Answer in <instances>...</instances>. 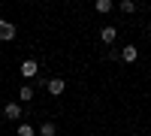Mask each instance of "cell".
<instances>
[{
	"label": "cell",
	"mask_w": 151,
	"mask_h": 136,
	"mask_svg": "<svg viewBox=\"0 0 151 136\" xmlns=\"http://www.w3.org/2000/svg\"><path fill=\"white\" fill-rule=\"evenodd\" d=\"M121 12H136V3L133 0H121Z\"/></svg>",
	"instance_id": "8fae6325"
},
{
	"label": "cell",
	"mask_w": 151,
	"mask_h": 136,
	"mask_svg": "<svg viewBox=\"0 0 151 136\" xmlns=\"http://www.w3.org/2000/svg\"><path fill=\"white\" fill-rule=\"evenodd\" d=\"M9 40H15V24L0 18V42H9Z\"/></svg>",
	"instance_id": "7a4b0ae2"
},
{
	"label": "cell",
	"mask_w": 151,
	"mask_h": 136,
	"mask_svg": "<svg viewBox=\"0 0 151 136\" xmlns=\"http://www.w3.org/2000/svg\"><path fill=\"white\" fill-rule=\"evenodd\" d=\"M18 136H36V127L24 121V124H18Z\"/></svg>",
	"instance_id": "ba28073f"
},
{
	"label": "cell",
	"mask_w": 151,
	"mask_h": 136,
	"mask_svg": "<svg viewBox=\"0 0 151 136\" xmlns=\"http://www.w3.org/2000/svg\"><path fill=\"white\" fill-rule=\"evenodd\" d=\"M97 12H112V0H97Z\"/></svg>",
	"instance_id": "30bf717a"
},
{
	"label": "cell",
	"mask_w": 151,
	"mask_h": 136,
	"mask_svg": "<svg viewBox=\"0 0 151 136\" xmlns=\"http://www.w3.org/2000/svg\"><path fill=\"white\" fill-rule=\"evenodd\" d=\"M136 58H139V48H136V45H124V48H121V60H127V64H133Z\"/></svg>",
	"instance_id": "277c9868"
},
{
	"label": "cell",
	"mask_w": 151,
	"mask_h": 136,
	"mask_svg": "<svg viewBox=\"0 0 151 136\" xmlns=\"http://www.w3.org/2000/svg\"><path fill=\"white\" fill-rule=\"evenodd\" d=\"M36 73H40V64H36L33 58H24V60H21V76H24V79H33Z\"/></svg>",
	"instance_id": "6da1fadb"
},
{
	"label": "cell",
	"mask_w": 151,
	"mask_h": 136,
	"mask_svg": "<svg viewBox=\"0 0 151 136\" xmlns=\"http://www.w3.org/2000/svg\"><path fill=\"white\" fill-rule=\"evenodd\" d=\"M58 133V127L52 124V121H42V124H40V136H55Z\"/></svg>",
	"instance_id": "52a82bcc"
},
{
	"label": "cell",
	"mask_w": 151,
	"mask_h": 136,
	"mask_svg": "<svg viewBox=\"0 0 151 136\" xmlns=\"http://www.w3.org/2000/svg\"><path fill=\"white\" fill-rule=\"evenodd\" d=\"M45 88H48V94H52V97H60V94H64V88H67V82H64V79H48Z\"/></svg>",
	"instance_id": "3957f363"
},
{
	"label": "cell",
	"mask_w": 151,
	"mask_h": 136,
	"mask_svg": "<svg viewBox=\"0 0 151 136\" xmlns=\"http://www.w3.org/2000/svg\"><path fill=\"white\" fill-rule=\"evenodd\" d=\"M18 97H21L24 103H27V100H33V88H30V85H21V91H18Z\"/></svg>",
	"instance_id": "9c48e42d"
},
{
	"label": "cell",
	"mask_w": 151,
	"mask_h": 136,
	"mask_svg": "<svg viewBox=\"0 0 151 136\" xmlns=\"http://www.w3.org/2000/svg\"><path fill=\"white\" fill-rule=\"evenodd\" d=\"M115 36H118V30H115V27H112V24H106V27H103V30H100V40H103L106 45H112V42H115Z\"/></svg>",
	"instance_id": "5b68a950"
},
{
	"label": "cell",
	"mask_w": 151,
	"mask_h": 136,
	"mask_svg": "<svg viewBox=\"0 0 151 136\" xmlns=\"http://www.w3.org/2000/svg\"><path fill=\"white\" fill-rule=\"evenodd\" d=\"M3 118H9V121H18V118H21V106H18V103H9V106L3 109Z\"/></svg>",
	"instance_id": "8992f818"
}]
</instances>
